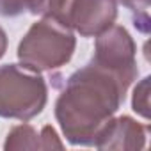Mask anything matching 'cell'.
<instances>
[{"mask_svg":"<svg viewBox=\"0 0 151 151\" xmlns=\"http://www.w3.org/2000/svg\"><path fill=\"white\" fill-rule=\"evenodd\" d=\"M48 101V86L39 73L16 64L0 66V117L30 121Z\"/></svg>","mask_w":151,"mask_h":151,"instance_id":"cell-4","label":"cell"},{"mask_svg":"<svg viewBox=\"0 0 151 151\" xmlns=\"http://www.w3.org/2000/svg\"><path fill=\"white\" fill-rule=\"evenodd\" d=\"M132 82L91 59L73 71L55 100V119L71 146H94L100 130L126 100Z\"/></svg>","mask_w":151,"mask_h":151,"instance_id":"cell-1","label":"cell"},{"mask_svg":"<svg viewBox=\"0 0 151 151\" xmlns=\"http://www.w3.org/2000/svg\"><path fill=\"white\" fill-rule=\"evenodd\" d=\"M147 124L137 123L130 116L109 119L94 140L98 149H144L147 139Z\"/></svg>","mask_w":151,"mask_h":151,"instance_id":"cell-6","label":"cell"},{"mask_svg":"<svg viewBox=\"0 0 151 151\" xmlns=\"http://www.w3.org/2000/svg\"><path fill=\"white\" fill-rule=\"evenodd\" d=\"M6 52H7V34L0 27V59L6 55Z\"/></svg>","mask_w":151,"mask_h":151,"instance_id":"cell-11","label":"cell"},{"mask_svg":"<svg viewBox=\"0 0 151 151\" xmlns=\"http://www.w3.org/2000/svg\"><path fill=\"white\" fill-rule=\"evenodd\" d=\"M77 48L73 30L52 18L32 23L22 37L16 55L23 69L32 73L55 71L66 66Z\"/></svg>","mask_w":151,"mask_h":151,"instance_id":"cell-2","label":"cell"},{"mask_svg":"<svg viewBox=\"0 0 151 151\" xmlns=\"http://www.w3.org/2000/svg\"><path fill=\"white\" fill-rule=\"evenodd\" d=\"M149 80H151L149 77H144L133 89V98H132V109L146 121L149 119Z\"/></svg>","mask_w":151,"mask_h":151,"instance_id":"cell-9","label":"cell"},{"mask_svg":"<svg viewBox=\"0 0 151 151\" xmlns=\"http://www.w3.org/2000/svg\"><path fill=\"white\" fill-rule=\"evenodd\" d=\"M91 59L119 73L121 77H124L132 84L139 77L135 41L130 36V32L121 25L114 23L105 32L96 36L94 53Z\"/></svg>","mask_w":151,"mask_h":151,"instance_id":"cell-5","label":"cell"},{"mask_svg":"<svg viewBox=\"0 0 151 151\" xmlns=\"http://www.w3.org/2000/svg\"><path fill=\"white\" fill-rule=\"evenodd\" d=\"M4 149L6 151H20V149H37V151H45V149H64V142L60 140V137L57 135L55 128L46 124L43 126L39 132L32 126V124H18L13 126L6 137L4 142Z\"/></svg>","mask_w":151,"mask_h":151,"instance_id":"cell-7","label":"cell"},{"mask_svg":"<svg viewBox=\"0 0 151 151\" xmlns=\"http://www.w3.org/2000/svg\"><path fill=\"white\" fill-rule=\"evenodd\" d=\"M27 11V0H0V16L16 18Z\"/></svg>","mask_w":151,"mask_h":151,"instance_id":"cell-10","label":"cell"},{"mask_svg":"<svg viewBox=\"0 0 151 151\" xmlns=\"http://www.w3.org/2000/svg\"><path fill=\"white\" fill-rule=\"evenodd\" d=\"M34 16L52 18L82 37H96L117 20V0H27Z\"/></svg>","mask_w":151,"mask_h":151,"instance_id":"cell-3","label":"cell"},{"mask_svg":"<svg viewBox=\"0 0 151 151\" xmlns=\"http://www.w3.org/2000/svg\"><path fill=\"white\" fill-rule=\"evenodd\" d=\"M119 4H123L133 14L135 27L140 32L147 34V30H149V14H147V9H149L151 0H119Z\"/></svg>","mask_w":151,"mask_h":151,"instance_id":"cell-8","label":"cell"}]
</instances>
